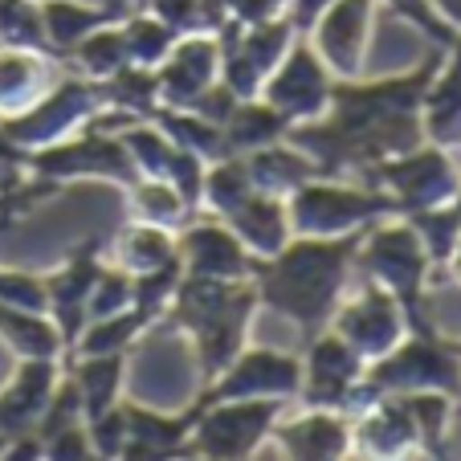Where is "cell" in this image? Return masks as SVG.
<instances>
[{
    "label": "cell",
    "mask_w": 461,
    "mask_h": 461,
    "mask_svg": "<svg viewBox=\"0 0 461 461\" xmlns=\"http://www.w3.org/2000/svg\"><path fill=\"white\" fill-rule=\"evenodd\" d=\"M66 66L86 78L106 82L111 74H119L122 66H131V53H127V37H122V25H103L95 33H86L70 53H66Z\"/></svg>",
    "instance_id": "cell-29"
},
{
    "label": "cell",
    "mask_w": 461,
    "mask_h": 461,
    "mask_svg": "<svg viewBox=\"0 0 461 461\" xmlns=\"http://www.w3.org/2000/svg\"><path fill=\"white\" fill-rule=\"evenodd\" d=\"M331 331H339L359 356L372 364L384 351H392L409 331V314H404V303L392 290L375 286V282H364L356 298L339 303L331 319Z\"/></svg>",
    "instance_id": "cell-13"
},
{
    "label": "cell",
    "mask_w": 461,
    "mask_h": 461,
    "mask_svg": "<svg viewBox=\"0 0 461 461\" xmlns=\"http://www.w3.org/2000/svg\"><path fill=\"white\" fill-rule=\"evenodd\" d=\"M70 375L82 392V420L114 409L122 401V375H127V351H103V356H70Z\"/></svg>",
    "instance_id": "cell-26"
},
{
    "label": "cell",
    "mask_w": 461,
    "mask_h": 461,
    "mask_svg": "<svg viewBox=\"0 0 461 461\" xmlns=\"http://www.w3.org/2000/svg\"><path fill=\"white\" fill-rule=\"evenodd\" d=\"M221 131H225V156H249L266 143L286 140L290 122L266 98H241L233 106V114L221 122Z\"/></svg>",
    "instance_id": "cell-27"
},
{
    "label": "cell",
    "mask_w": 461,
    "mask_h": 461,
    "mask_svg": "<svg viewBox=\"0 0 461 461\" xmlns=\"http://www.w3.org/2000/svg\"><path fill=\"white\" fill-rule=\"evenodd\" d=\"M290 229L294 237H339L367 229L380 217H404L401 201L375 184L359 180L351 184L348 176H314L303 188L286 196Z\"/></svg>",
    "instance_id": "cell-3"
},
{
    "label": "cell",
    "mask_w": 461,
    "mask_h": 461,
    "mask_svg": "<svg viewBox=\"0 0 461 461\" xmlns=\"http://www.w3.org/2000/svg\"><path fill=\"white\" fill-rule=\"evenodd\" d=\"M159 98L164 106H184L188 111L212 82H221V45L217 33H188L172 45L164 61L156 66Z\"/></svg>",
    "instance_id": "cell-18"
},
{
    "label": "cell",
    "mask_w": 461,
    "mask_h": 461,
    "mask_svg": "<svg viewBox=\"0 0 461 461\" xmlns=\"http://www.w3.org/2000/svg\"><path fill=\"white\" fill-rule=\"evenodd\" d=\"M61 70H66V61L53 53L0 45V114H17L33 106L58 82Z\"/></svg>",
    "instance_id": "cell-22"
},
{
    "label": "cell",
    "mask_w": 461,
    "mask_h": 461,
    "mask_svg": "<svg viewBox=\"0 0 461 461\" xmlns=\"http://www.w3.org/2000/svg\"><path fill=\"white\" fill-rule=\"evenodd\" d=\"M364 229L339 237H290L278 253L253 258V290L258 306L298 322L303 339L327 331L343 303L348 274L356 270V249Z\"/></svg>",
    "instance_id": "cell-1"
},
{
    "label": "cell",
    "mask_w": 461,
    "mask_h": 461,
    "mask_svg": "<svg viewBox=\"0 0 461 461\" xmlns=\"http://www.w3.org/2000/svg\"><path fill=\"white\" fill-rule=\"evenodd\" d=\"M119 25H122V37H127L131 66H148V70H156L159 61L172 53V45L180 41V33H176L172 25H164V21L148 9H131Z\"/></svg>",
    "instance_id": "cell-30"
},
{
    "label": "cell",
    "mask_w": 461,
    "mask_h": 461,
    "mask_svg": "<svg viewBox=\"0 0 461 461\" xmlns=\"http://www.w3.org/2000/svg\"><path fill=\"white\" fill-rule=\"evenodd\" d=\"M41 5V25L53 58L66 61V53L86 33L103 25H114L131 13V0H106V5H82V0H37Z\"/></svg>",
    "instance_id": "cell-23"
},
{
    "label": "cell",
    "mask_w": 461,
    "mask_h": 461,
    "mask_svg": "<svg viewBox=\"0 0 461 461\" xmlns=\"http://www.w3.org/2000/svg\"><path fill=\"white\" fill-rule=\"evenodd\" d=\"M331 0H290V9H286V21L294 25L298 37H306V29L314 25V17H319L322 9H327Z\"/></svg>",
    "instance_id": "cell-35"
},
{
    "label": "cell",
    "mask_w": 461,
    "mask_h": 461,
    "mask_svg": "<svg viewBox=\"0 0 461 461\" xmlns=\"http://www.w3.org/2000/svg\"><path fill=\"white\" fill-rule=\"evenodd\" d=\"M429 266H433L429 249L409 221H401V225H380V221H372L356 249V270L364 274V282H375V286L392 290L404 306L420 303V286H425Z\"/></svg>",
    "instance_id": "cell-6"
},
{
    "label": "cell",
    "mask_w": 461,
    "mask_h": 461,
    "mask_svg": "<svg viewBox=\"0 0 461 461\" xmlns=\"http://www.w3.org/2000/svg\"><path fill=\"white\" fill-rule=\"evenodd\" d=\"M13 159L21 164V172H33L41 180L66 184V180H114L119 188H131L140 180V167L131 159L127 143L114 135V131H98L86 127L70 140L45 143V148L33 151H17L13 148Z\"/></svg>",
    "instance_id": "cell-5"
},
{
    "label": "cell",
    "mask_w": 461,
    "mask_h": 461,
    "mask_svg": "<svg viewBox=\"0 0 461 461\" xmlns=\"http://www.w3.org/2000/svg\"><path fill=\"white\" fill-rule=\"evenodd\" d=\"M180 258V245H176V233L164 225H151V221H131V225L119 229L114 237V266H122L127 274H148L159 270L167 261Z\"/></svg>",
    "instance_id": "cell-28"
},
{
    "label": "cell",
    "mask_w": 461,
    "mask_h": 461,
    "mask_svg": "<svg viewBox=\"0 0 461 461\" xmlns=\"http://www.w3.org/2000/svg\"><path fill=\"white\" fill-rule=\"evenodd\" d=\"M201 417V404L192 401L184 412H156L148 404L122 401V420H127V441L122 457L127 461H176L192 457V425Z\"/></svg>",
    "instance_id": "cell-17"
},
{
    "label": "cell",
    "mask_w": 461,
    "mask_h": 461,
    "mask_svg": "<svg viewBox=\"0 0 461 461\" xmlns=\"http://www.w3.org/2000/svg\"><path fill=\"white\" fill-rule=\"evenodd\" d=\"M384 5H392L404 21H412L417 29H425L433 41H453V29L441 25V17L433 13V0H384Z\"/></svg>",
    "instance_id": "cell-34"
},
{
    "label": "cell",
    "mask_w": 461,
    "mask_h": 461,
    "mask_svg": "<svg viewBox=\"0 0 461 461\" xmlns=\"http://www.w3.org/2000/svg\"><path fill=\"white\" fill-rule=\"evenodd\" d=\"M420 311H425L420 303L404 306L412 335L364 367V375L384 392V396H388V392H429V388L457 392L461 388L457 364H453V356L441 348V343H433L425 335V319H420Z\"/></svg>",
    "instance_id": "cell-7"
},
{
    "label": "cell",
    "mask_w": 461,
    "mask_h": 461,
    "mask_svg": "<svg viewBox=\"0 0 461 461\" xmlns=\"http://www.w3.org/2000/svg\"><path fill=\"white\" fill-rule=\"evenodd\" d=\"M103 111H106L103 82L66 66L58 74V82L33 106H25L17 114H0V140L17 151H33L86 131Z\"/></svg>",
    "instance_id": "cell-4"
},
{
    "label": "cell",
    "mask_w": 461,
    "mask_h": 461,
    "mask_svg": "<svg viewBox=\"0 0 461 461\" xmlns=\"http://www.w3.org/2000/svg\"><path fill=\"white\" fill-rule=\"evenodd\" d=\"M303 388H298V404L306 409H335L348 417V401L356 384L364 380L367 359L343 339L339 331H319L303 343Z\"/></svg>",
    "instance_id": "cell-11"
},
{
    "label": "cell",
    "mask_w": 461,
    "mask_h": 461,
    "mask_svg": "<svg viewBox=\"0 0 461 461\" xmlns=\"http://www.w3.org/2000/svg\"><path fill=\"white\" fill-rule=\"evenodd\" d=\"M270 441H278L282 453L298 461H339L351 453V417L303 404V412H282L274 420Z\"/></svg>",
    "instance_id": "cell-19"
},
{
    "label": "cell",
    "mask_w": 461,
    "mask_h": 461,
    "mask_svg": "<svg viewBox=\"0 0 461 461\" xmlns=\"http://www.w3.org/2000/svg\"><path fill=\"white\" fill-rule=\"evenodd\" d=\"M176 245H180L184 274H201V278H221V282H245L253 274V253L212 212L209 217H192L176 233Z\"/></svg>",
    "instance_id": "cell-16"
},
{
    "label": "cell",
    "mask_w": 461,
    "mask_h": 461,
    "mask_svg": "<svg viewBox=\"0 0 461 461\" xmlns=\"http://www.w3.org/2000/svg\"><path fill=\"white\" fill-rule=\"evenodd\" d=\"M103 237H86L82 245H74L66 253L53 274H45V298H50V319L58 322V335L66 343V356L70 348L78 343L82 327H86V306H90V294H95V282L103 274Z\"/></svg>",
    "instance_id": "cell-12"
},
{
    "label": "cell",
    "mask_w": 461,
    "mask_h": 461,
    "mask_svg": "<svg viewBox=\"0 0 461 461\" xmlns=\"http://www.w3.org/2000/svg\"><path fill=\"white\" fill-rule=\"evenodd\" d=\"M417 420H412L404 396L388 392L372 409H364L359 417H351V453H364V457H396L409 445H417Z\"/></svg>",
    "instance_id": "cell-21"
},
{
    "label": "cell",
    "mask_w": 461,
    "mask_h": 461,
    "mask_svg": "<svg viewBox=\"0 0 461 461\" xmlns=\"http://www.w3.org/2000/svg\"><path fill=\"white\" fill-rule=\"evenodd\" d=\"M0 45L53 53L50 41H45L41 5H37V0H0Z\"/></svg>",
    "instance_id": "cell-33"
},
{
    "label": "cell",
    "mask_w": 461,
    "mask_h": 461,
    "mask_svg": "<svg viewBox=\"0 0 461 461\" xmlns=\"http://www.w3.org/2000/svg\"><path fill=\"white\" fill-rule=\"evenodd\" d=\"M253 180L249 167H245V156H225L212 159L209 172H204V209L212 217H229L233 209H241L245 201L253 196Z\"/></svg>",
    "instance_id": "cell-31"
},
{
    "label": "cell",
    "mask_w": 461,
    "mask_h": 461,
    "mask_svg": "<svg viewBox=\"0 0 461 461\" xmlns=\"http://www.w3.org/2000/svg\"><path fill=\"white\" fill-rule=\"evenodd\" d=\"M131 204H135V217L140 221H151V225H164L172 233H180L188 225V209H184L180 192L172 188L167 180H151V176H140V180L131 184Z\"/></svg>",
    "instance_id": "cell-32"
},
{
    "label": "cell",
    "mask_w": 461,
    "mask_h": 461,
    "mask_svg": "<svg viewBox=\"0 0 461 461\" xmlns=\"http://www.w3.org/2000/svg\"><path fill=\"white\" fill-rule=\"evenodd\" d=\"M58 364L61 359L50 356H21L13 380L0 388V437H5V445L13 437L37 433V420L58 388Z\"/></svg>",
    "instance_id": "cell-20"
},
{
    "label": "cell",
    "mask_w": 461,
    "mask_h": 461,
    "mask_svg": "<svg viewBox=\"0 0 461 461\" xmlns=\"http://www.w3.org/2000/svg\"><path fill=\"white\" fill-rule=\"evenodd\" d=\"M303 388V356L274 348H241L233 364L201 388L196 404L209 409L217 401H298Z\"/></svg>",
    "instance_id": "cell-8"
},
{
    "label": "cell",
    "mask_w": 461,
    "mask_h": 461,
    "mask_svg": "<svg viewBox=\"0 0 461 461\" xmlns=\"http://www.w3.org/2000/svg\"><path fill=\"white\" fill-rule=\"evenodd\" d=\"M294 401H217L192 425V457L245 461Z\"/></svg>",
    "instance_id": "cell-9"
},
{
    "label": "cell",
    "mask_w": 461,
    "mask_h": 461,
    "mask_svg": "<svg viewBox=\"0 0 461 461\" xmlns=\"http://www.w3.org/2000/svg\"><path fill=\"white\" fill-rule=\"evenodd\" d=\"M221 221L241 237V245L253 253V258H270V253H278L282 245L294 237L286 201H282V196H266V192H253L241 209H233Z\"/></svg>",
    "instance_id": "cell-24"
},
{
    "label": "cell",
    "mask_w": 461,
    "mask_h": 461,
    "mask_svg": "<svg viewBox=\"0 0 461 461\" xmlns=\"http://www.w3.org/2000/svg\"><path fill=\"white\" fill-rule=\"evenodd\" d=\"M253 311H258V290H253L249 278L221 282V278H201V274H184L164 311V322L192 335L196 364H201V375L209 384L245 348Z\"/></svg>",
    "instance_id": "cell-2"
},
{
    "label": "cell",
    "mask_w": 461,
    "mask_h": 461,
    "mask_svg": "<svg viewBox=\"0 0 461 461\" xmlns=\"http://www.w3.org/2000/svg\"><path fill=\"white\" fill-rule=\"evenodd\" d=\"M245 167H249L253 188L266 192V196H282V201H286L294 188H303L306 180L322 176L319 164H314L306 151H298L294 143H286V140L266 143V148L249 151V156H245Z\"/></svg>",
    "instance_id": "cell-25"
},
{
    "label": "cell",
    "mask_w": 461,
    "mask_h": 461,
    "mask_svg": "<svg viewBox=\"0 0 461 461\" xmlns=\"http://www.w3.org/2000/svg\"><path fill=\"white\" fill-rule=\"evenodd\" d=\"M331 82H335V74L327 70V61L314 53V45L306 41V37H294V45L282 53V61L270 70V78H266L258 98H266V103L294 127V122H311L327 111V103H331Z\"/></svg>",
    "instance_id": "cell-10"
},
{
    "label": "cell",
    "mask_w": 461,
    "mask_h": 461,
    "mask_svg": "<svg viewBox=\"0 0 461 461\" xmlns=\"http://www.w3.org/2000/svg\"><path fill=\"white\" fill-rule=\"evenodd\" d=\"M380 0H331L306 29V41L314 45L327 70L335 78H359L364 74V53L372 37V17Z\"/></svg>",
    "instance_id": "cell-15"
},
{
    "label": "cell",
    "mask_w": 461,
    "mask_h": 461,
    "mask_svg": "<svg viewBox=\"0 0 461 461\" xmlns=\"http://www.w3.org/2000/svg\"><path fill=\"white\" fill-rule=\"evenodd\" d=\"M359 180L375 184V188L392 192L401 201L404 212H417V209H437L453 192V172H449V159H445L441 148H412L401 151L392 159H380L375 167H367Z\"/></svg>",
    "instance_id": "cell-14"
}]
</instances>
